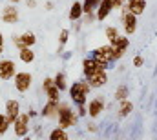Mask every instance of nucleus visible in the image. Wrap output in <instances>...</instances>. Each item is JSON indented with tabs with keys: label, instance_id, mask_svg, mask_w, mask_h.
I'll list each match as a JSON object with an SVG mask.
<instances>
[{
	"label": "nucleus",
	"instance_id": "nucleus-5",
	"mask_svg": "<svg viewBox=\"0 0 157 140\" xmlns=\"http://www.w3.org/2000/svg\"><path fill=\"white\" fill-rule=\"evenodd\" d=\"M13 86L18 93H28L33 87V75L29 71H17L13 76Z\"/></svg>",
	"mask_w": 157,
	"mask_h": 140
},
{
	"label": "nucleus",
	"instance_id": "nucleus-28",
	"mask_svg": "<svg viewBox=\"0 0 157 140\" xmlns=\"http://www.w3.org/2000/svg\"><path fill=\"white\" fill-rule=\"evenodd\" d=\"M144 66V57L143 55H135L133 57V68H143Z\"/></svg>",
	"mask_w": 157,
	"mask_h": 140
},
{
	"label": "nucleus",
	"instance_id": "nucleus-4",
	"mask_svg": "<svg viewBox=\"0 0 157 140\" xmlns=\"http://www.w3.org/2000/svg\"><path fill=\"white\" fill-rule=\"evenodd\" d=\"M11 129H13L15 137L26 138V137L29 135V131H31V116H29L28 113H20V115L17 116V120L11 124Z\"/></svg>",
	"mask_w": 157,
	"mask_h": 140
},
{
	"label": "nucleus",
	"instance_id": "nucleus-2",
	"mask_svg": "<svg viewBox=\"0 0 157 140\" xmlns=\"http://www.w3.org/2000/svg\"><path fill=\"white\" fill-rule=\"evenodd\" d=\"M78 116L77 111L73 109L71 102H62L59 104V113H57V126L64 127V129H71L78 124Z\"/></svg>",
	"mask_w": 157,
	"mask_h": 140
},
{
	"label": "nucleus",
	"instance_id": "nucleus-11",
	"mask_svg": "<svg viewBox=\"0 0 157 140\" xmlns=\"http://www.w3.org/2000/svg\"><path fill=\"white\" fill-rule=\"evenodd\" d=\"M59 104L60 100H51V98H46V102L40 109V116L46 118V120H57V113H59Z\"/></svg>",
	"mask_w": 157,
	"mask_h": 140
},
{
	"label": "nucleus",
	"instance_id": "nucleus-18",
	"mask_svg": "<svg viewBox=\"0 0 157 140\" xmlns=\"http://www.w3.org/2000/svg\"><path fill=\"white\" fill-rule=\"evenodd\" d=\"M133 113V102L130 100V98H124V100H119V111L117 115L121 118H126L128 115H132Z\"/></svg>",
	"mask_w": 157,
	"mask_h": 140
},
{
	"label": "nucleus",
	"instance_id": "nucleus-34",
	"mask_svg": "<svg viewBox=\"0 0 157 140\" xmlns=\"http://www.w3.org/2000/svg\"><path fill=\"white\" fill-rule=\"evenodd\" d=\"M112 2H113V7H115V9H121V7L124 6L126 0H112Z\"/></svg>",
	"mask_w": 157,
	"mask_h": 140
},
{
	"label": "nucleus",
	"instance_id": "nucleus-26",
	"mask_svg": "<svg viewBox=\"0 0 157 140\" xmlns=\"http://www.w3.org/2000/svg\"><path fill=\"white\" fill-rule=\"evenodd\" d=\"M9 129H11V122L7 120L6 113H0V137H2V135H6Z\"/></svg>",
	"mask_w": 157,
	"mask_h": 140
},
{
	"label": "nucleus",
	"instance_id": "nucleus-22",
	"mask_svg": "<svg viewBox=\"0 0 157 140\" xmlns=\"http://www.w3.org/2000/svg\"><path fill=\"white\" fill-rule=\"evenodd\" d=\"M104 36H106L108 44H113L119 36H121V33H119V28H115V26H108V28L104 29Z\"/></svg>",
	"mask_w": 157,
	"mask_h": 140
},
{
	"label": "nucleus",
	"instance_id": "nucleus-6",
	"mask_svg": "<svg viewBox=\"0 0 157 140\" xmlns=\"http://www.w3.org/2000/svg\"><path fill=\"white\" fill-rule=\"evenodd\" d=\"M84 78L88 80V84L91 86V89H101L108 84V69H102V68H97L91 73L84 75Z\"/></svg>",
	"mask_w": 157,
	"mask_h": 140
},
{
	"label": "nucleus",
	"instance_id": "nucleus-1",
	"mask_svg": "<svg viewBox=\"0 0 157 140\" xmlns=\"http://www.w3.org/2000/svg\"><path fill=\"white\" fill-rule=\"evenodd\" d=\"M90 93H91V86L88 84L86 78H78L75 82L70 84L68 87V95H70V102L75 105H82L88 102L90 98Z\"/></svg>",
	"mask_w": 157,
	"mask_h": 140
},
{
	"label": "nucleus",
	"instance_id": "nucleus-38",
	"mask_svg": "<svg viewBox=\"0 0 157 140\" xmlns=\"http://www.w3.org/2000/svg\"><path fill=\"white\" fill-rule=\"evenodd\" d=\"M9 2H11V4H17V6H18V4H20V2H24V0H9Z\"/></svg>",
	"mask_w": 157,
	"mask_h": 140
},
{
	"label": "nucleus",
	"instance_id": "nucleus-30",
	"mask_svg": "<svg viewBox=\"0 0 157 140\" xmlns=\"http://www.w3.org/2000/svg\"><path fill=\"white\" fill-rule=\"evenodd\" d=\"M124 53H126L124 49H119V47H115V46H113V60H115V62H117V60H121V58L124 57Z\"/></svg>",
	"mask_w": 157,
	"mask_h": 140
},
{
	"label": "nucleus",
	"instance_id": "nucleus-32",
	"mask_svg": "<svg viewBox=\"0 0 157 140\" xmlns=\"http://www.w3.org/2000/svg\"><path fill=\"white\" fill-rule=\"evenodd\" d=\"M4 49H6V36H4V33H2V31H0V57H2Z\"/></svg>",
	"mask_w": 157,
	"mask_h": 140
},
{
	"label": "nucleus",
	"instance_id": "nucleus-3",
	"mask_svg": "<svg viewBox=\"0 0 157 140\" xmlns=\"http://www.w3.org/2000/svg\"><path fill=\"white\" fill-rule=\"evenodd\" d=\"M90 57L95 58L97 62H102L106 68H110V64L115 62V60H113V46H112V44H102V46L91 49V51H90Z\"/></svg>",
	"mask_w": 157,
	"mask_h": 140
},
{
	"label": "nucleus",
	"instance_id": "nucleus-29",
	"mask_svg": "<svg viewBox=\"0 0 157 140\" xmlns=\"http://www.w3.org/2000/svg\"><path fill=\"white\" fill-rule=\"evenodd\" d=\"M84 20H82V24H93L97 18H95V13H86L84 17H82Z\"/></svg>",
	"mask_w": 157,
	"mask_h": 140
},
{
	"label": "nucleus",
	"instance_id": "nucleus-16",
	"mask_svg": "<svg viewBox=\"0 0 157 140\" xmlns=\"http://www.w3.org/2000/svg\"><path fill=\"white\" fill-rule=\"evenodd\" d=\"M146 6H148L146 0H126V2H124V7H126L130 13H133L135 17H141V15L146 11Z\"/></svg>",
	"mask_w": 157,
	"mask_h": 140
},
{
	"label": "nucleus",
	"instance_id": "nucleus-13",
	"mask_svg": "<svg viewBox=\"0 0 157 140\" xmlns=\"http://www.w3.org/2000/svg\"><path fill=\"white\" fill-rule=\"evenodd\" d=\"M4 113H6L7 120L13 124V122L17 120V116L22 113V105H20V102H18L17 98H9V100H6V104H4Z\"/></svg>",
	"mask_w": 157,
	"mask_h": 140
},
{
	"label": "nucleus",
	"instance_id": "nucleus-19",
	"mask_svg": "<svg viewBox=\"0 0 157 140\" xmlns=\"http://www.w3.org/2000/svg\"><path fill=\"white\" fill-rule=\"evenodd\" d=\"M35 51H33V47H20L18 49V58H20V62H24V64H31V62H35Z\"/></svg>",
	"mask_w": 157,
	"mask_h": 140
},
{
	"label": "nucleus",
	"instance_id": "nucleus-20",
	"mask_svg": "<svg viewBox=\"0 0 157 140\" xmlns=\"http://www.w3.org/2000/svg\"><path fill=\"white\" fill-rule=\"evenodd\" d=\"M48 138L49 140H68L70 138V133H68V129L57 126V127H53V129L48 133Z\"/></svg>",
	"mask_w": 157,
	"mask_h": 140
},
{
	"label": "nucleus",
	"instance_id": "nucleus-10",
	"mask_svg": "<svg viewBox=\"0 0 157 140\" xmlns=\"http://www.w3.org/2000/svg\"><path fill=\"white\" fill-rule=\"evenodd\" d=\"M15 73H17V64H15V60H11V58H0V80H2V82L13 80Z\"/></svg>",
	"mask_w": 157,
	"mask_h": 140
},
{
	"label": "nucleus",
	"instance_id": "nucleus-23",
	"mask_svg": "<svg viewBox=\"0 0 157 140\" xmlns=\"http://www.w3.org/2000/svg\"><path fill=\"white\" fill-rule=\"evenodd\" d=\"M130 97V89H128V86H124V84H121L115 87V93H113V98L115 100H124V98H128Z\"/></svg>",
	"mask_w": 157,
	"mask_h": 140
},
{
	"label": "nucleus",
	"instance_id": "nucleus-14",
	"mask_svg": "<svg viewBox=\"0 0 157 140\" xmlns=\"http://www.w3.org/2000/svg\"><path fill=\"white\" fill-rule=\"evenodd\" d=\"M42 89L46 93V98H51V100H60V89L57 87L53 76H46L42 80Z\"/></svg>",
	"mask_w": 157,
	"mask_h": 140
},
{
	"label": "nucleus",
	"instance_id": "nucleus-15",
	"mask_svg": "<svg viewBox=\"0 0 157 140\" xmlns=\"http://www.w3.org/2000/svg\"><path fill=\"white\" fill-rule=\"evenodd\" d=\"M113 2L112 0H101V4H99V7L95 9V18H97V22H104L112 13H113Z\"/></svg>",
	"mask_w": 157,
	"mask_h": 140
},
{
	"label": "nucleus",
	"instance_id": "nucleus-31",
	"mask_svg": "<svg viewBox=\"0 0 157 140\" xmlns=\"http://www.w3.org/2000/svg\"><path fill=\"white\" fill-rule=\"evenodd\" d=\"M77 115L80 118H84V116H88V109H86V104L82 105H77Z\"/></svg>",
	"mask_w": 157,
	"mask_h": 140
},
{
	"label": "nucleus",
	"instance_id": "nucleus-36",
	"mask_svg": "<svg viewBox=\"0 0 157 140\" xmlns=\"http://www.w3.org/2000/svg\"><path fill=\"white\" fill-rule=\"evenodd\" d=\"M44 7H46L48 11H51V9L55 7V4H53V2H46V6H44Z\"/></svg>",
	"mask_w": 157,
	"mask_h": 140
},
{
	"label": "nucleus",
	"instance_id": "nucleus-21",
	"mask_svg": "<svg viewBox=\"0 0 157 140\" xmlns=\"http://www.w3.org/2000/svg\"><path fill=\"white\" fill-rule=\"evenodd\" d=\"M53 80H55V84H57V87L60 89V93H62V91H68V87H70V84H68V75H66L64 71H59V73H55V76H53Z\"/></svg>",
	"mask_w": 157,
	"mask_h": 140
},
{
	"label": "nucleus",
	"instance_id": "nucleus-8",
	"mask_svg": "<svg viewBox=\"0 0 157 140\" xmlns=\"http://www.w3.org/2000/svg\"><path fill=\"white\" fill-rule=\"evenodd\" d=\"M121 24H122V31L126 36L133 35L137 31V17L133 13H130L124 6L121 7Z\"/></svg>",
	"mask_w": 157,
	"mask_h": 140
},
{
	"label": "nucleus",
	"instance_id": "nucleus-33",
	"mask_svg": "<svg viewBox=\"0 0 157 140\" xmlns=\"http://www.w3.org/2000/svg\"><path fill=\"white\" fill-rule=\"evenodd\" d=\"M88 131H90V133H97V131H99L97 124H95V122H88Z\"/></svg>",
	"mask_w": 157,
	"mask_h": 140
},
{
	"label": "nucleus",
	"instance_id": "nucleus-24",
	"mask_svg": "<svg viewBox=\"0 0 157 140\" xmlns=\"http://www.w3.org/2000/svg\"><path fill=\"white\" fill-rule=\"evenodd\" d=\"M101 0H82V9H84V15L86 13H95V9L99 7Z\"/></svg>",
	"mask_w": 157,
	"mask_h": 140
},
{
	"label": "nucleus",
	"instance_id": "nucleus-7",
	"mask_svg": "<svg viewBox=\"0 0 157 140\" xmlns=\"http://www.w3.org/2000/svg\"><path fill=\"white\" fill-rule=\"evenodd\" d=\"M0 18H2V22L4 24H7V26H15V24H18V20H20V11H18V7H17V4H6V6H2V9H0Z\"/></svg>",
	"mask_w": 157,
	"mask_h": 140
},
{
	"label": "nucleus",
	"instance_id": "nucleus-37",
	"mask_svg": "<svg viewBox=\"0 0 157 140\" xmlns=\"http://www.w3.org/2000/svg\"><path fill=\"white\" fill-rule=\"evenodd\" d=\"M28 115H29L31 118H35V116H37V111H35V109H29V111H28Z\"/></svg>",
	"mask_w": 157,
	"mask_h": 140
},
{
	"label": "nucleus",
	"instance_id": "nucleus-17",
	"mask_svg": "<svg viewBox=\"0 0 157 140\" xmlns=\"http://www.w3.org/2000/svg\"><path fill=\"white\" fill-rule=\"evenodd\" d=\"M82 17H84L82 2L75 0V2L70 6V11H68V18H70V22H78V20H82Z\"/></svg>",
	"mask_w": 157,
	"mask_h": 140
},
{
	"label": "nucleus",
	"instance_id": "nucleus-35",
	"mask_svg": "<svg viewBox=\"0 0 157 140\" xmlns=\"http://www.w3.org/2000/svg\"><path fill=\"white\" fill-rule=\"evenodd\" d=\"M26 2V6L29 7V9H35L37 7V0H24Z\"/></svg>",
	"mask_w": 157,
	"mask_h": 140
},
{
	"label": "nucleus",
	"instance_id": "nucleus-9",
	"mask_svg": "<svg viewBox=\"0 0 157 140\" xmlns=\"http://www.w3.org/2000/svg\"><path fill=\"white\" fill-rule=\"evenodd\" d=\"M86 109H88V116L91 118V120H95V118H99L102 113H104V109H106V100H104V97H93V98H88V102H86Z\"/></svg>",
	"mask_w": 157,
	"mask_h": 140
},
{
	"label": "nucleus",
	"instance_id": "nucleus-25",
	"mask_svg": "<svg viewBox=\"0 0 157 140\" xmlns=\"http://www.w3.org/2000/svg\"><path fill=\"white\" fill-rule=\"evenodd\" d=\"M68 40H70V29H60V33H59V53L64 49V46L68 44Z\"/></svg>",
	"mask_w": 157,
	"mask_h": 140
},
{
	"label": "nucleus",
	"instance_id": "nucleus-27",
	"mask_svg": "<svg viewBox=\"0 0 157 140\" xmlns=\"http://www.w3.org/2000/svg\"><path fill=\"white\" fill-rule=\"evenodd\" d=\"M112 46H115V47H119V49H124V51H126V49L130 47V38H128L126 35H121Z\"/></svg>",
	"mask_w": 157,
	"mask_h": 140
},
{
	"label": "nucleus",
	"instance_id": "nucleus-12",
	"mask_svg": "<svg viewBox=\"0 0 157 140\" xmlns=\"http://www.w3.org/2000/svg\"><path fill=\"white\" fill-rule=\"evenodd\" d=\"M35 44H37V35L33 31H24L22 35L13 36V46L17 49H20V47H33Z\"/></svg>",
	"mask_w": 157,
	"mask_h": 140
}]
</instances>
